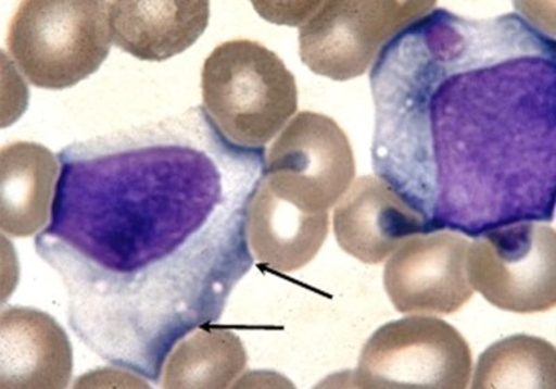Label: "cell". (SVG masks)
<instances>
[{
    "label": "cell",
    "instance_id": "ba28073f",
    "mask_svg": "<svg viewBox=\"0 0 556 389\" xmlns=\"http://www.w3.org/2000/svg\"><path fill=\"white\" fill-rule=\"evenodd\" d=\"M350 139L334 120L298 113L266 158L265 181L273 193L306 213L329 212L355 179Z\"/></svg>",
    "mask_w": 556,
    "mask_h": 389
},
{
    "label": "cell",
    "instance_id": "7c38bea8",
    "mask_svg": "<svg viewBox=\"0 0 556 389\" xmlns=\"http://www.w3.org/2000/svg\"><path fill=\"white\" fill-rule=\"evenodd\" d=\"M206 0H116L108 3L112 42L143 62H165L205 33Z\"/></svg>",
    "mask_w": 556,
    "mask_h": 389
},
{
    "label": "cell",
    "instance_id": "2e32d148",
    "mask_svg": "<svg viewBox=\"0 0 556 389\" xmlns=\"http://www.w3.org/2000/svg\"><path fill=\"white\" fill-rule=\"evenodd\" d=\"M471 388L555 389V347L526 334L500 339L481 353Z\"/></svg>",
    "mask_w": 556,
    "mask_h": 389
},
{
    "label": "cell",
    "instance_id": "9c48e42d",
    "mask_svg": "<svg viewBox=\"0 0 556 389\" xmlns=\"http://www.w3.org/2000/svg\"><path fill=\"white\" fill-rule=\"evenodd\" d=\"M468 238L454 231L416 236L391 254L384 287L404 314H452L473 297L468 276Z\"/></svg>",
    "mask_w": 556,
    "mask_h": 389
},
{
    "label": "cell",
    "instance_id": "8fae6325",
    "mask_svg": "<svg viewBox=\"0 0 556 389\" xmlns=\"http://www.w3.org/2000/svg\"><path fill=\"white\" fill-rule=\"evenodd\" d=\"M73 374V348L51 314L24 306L0 313V388L62 389Z\"/></svg>",
    "mask_w": 556,
    "mask_h": 389
},
{
    "label": "cell",
    "instance_id": "277c9868",
    "mask_svg": "<svg viewBox=\"0 0 556 389\" xmlns=\"http://www.w3.org/2000/svg\"><path fill=\"white\" fill-rule=\"evenodd\" d=\"M111 43L103 0H26L8 33V49L20 72L43 89L72 88L92 76Z\"/></svg>",
    "mask_w": 556,
    "mask_h": 389
},
{
    "label": "cell",
    "instance_id": "6da1fadb",
    "mask_svg": "<svg viewBox=\"0 0 556 389\" xmlns=\"http://www.w3.org/2000/svg\"><path fill=\"white\" fill-rule=\"evenodd\" d=\"M59 163L35 249L62 278L70 327L112 366L159 381L253 266L265 148L232 143L195 106L68 145Z\"/></svg>",
    "mask_w": 556,
    "mask_h": 389
},
{
    "label": "cell",
    "instance_id": "5b68a950",
    "mask_svg": "<svg viewBox=\"0 0 556 389\" xmlns=\"http://www.w3.org/2000/svg\"><path fill=\"white\" fill-rule=\"evenodd\" d=\"M471 376L466 339L441 318L410 316L384 324L367 339L354 387L465 389Z\"/></svg>",
    "mask_w": 556,
    "mask_h": 389
},
{
    "label": "cell",
    "instance_id": "7a4b0ae2",
    "mask_svg": "<svg viewBox=\"0 0 556 389\" xmlns=\"http://www.w3.org/2000/svg\"><path fill=\"white\" fill-rule=\"evenodd\" d=\"M371 158L430 233L479 237L553 222L556 48L519 14L433 9L382 48L370 74Z\"/></svg>",
    "mask_w": 556,
    "mask_h": 389
},
{
    "label": "cell",
    "instance_id": "52a82bcc",
    "mask_svg": "<svg viewBox=\"0 0 556 389\" xmlns=\"http://www.w3.org/2000/svg\"><path fill=\"white\" fill-rule=\"evenodd\" d=\"M471 287L501 311L531 314L556 305V236L521 222L476 237L468 251Z\"/></svg>",
    "mask_w": 556,
    "mask_h": 389
},
{
    "label": "cell",
    "instance_id": "4fadbf2b",
    "mask_svg": "<svg viewBox=\"0 0 556 389\" xmlns=\"http://www.w3.org/2000/svg\"><path fill=\"white\" fill-rule=\"evenodd\" d=\"M329 218V212L306 213L278 198L263 178L248 213L251 251L269 271H300L319 253Z\"/></svg>",
    "mask_w": 556,
    "mask_h": 389
},
{
    "label": "cell",
    "instance_id": "30bf717a",
    "mask_svg": "<svg viewBox=\"0 0 556 389\" xmlns=\"http://www.w3.org/2000/svg\"><path fill=\"white\" fill-rule=\"evenodd\" d=\"M342 251L366 264L390 258L409 238L430 234L425 217L384 179L356 178L334 211Z\"/></svg>",
    "mask_w": 556,
    "mask_h": 389
},
{
    "label": "cell",
    "instance_id": "3957f363",
    "mask_svg": "<svg viewBox=\"0 0 556 389\" xmlns=\"http://www.w3.org/2000/svg\"><path fill=\"white\" fill-rule=\"evenodd\" d=\"M203 108L223 136L262 149L294 117V74L260 42L232 39L208 54L202 70Z\"/></svg>",
    "mask_w": 556,
    "mask_h": 389
},
{
    "label": "cell",
    "instance_id": "9a60e30c",
    "mask_svg": "<svg viewBox=\"0 0 556 389\" xmlns=\"http://www.w3.org/2000/svg\"><path fill=\"white\" fill-rule=\"evenodd\" d=\"M247 367V351L235 332L198 328L177 343L166 359L162 387L167 389H223Z\"/></svg>",
    "mask_w": 556,
    "mask_h": 389
},
{
    "label": "cell",
    "instance_id": "5bb4252c",
    "mask_svg": "<svg viewBox=\"0 0 556 389\" xmlns=\"http://www.w3.org/2000/svg\"><path fill=\"white\" fill-rule=\"evenodd\" d=\"M59 174V159L43 145H4L0 151V228L4 234L28 238L47 227Z\"/></svg>",
    "mask_w": 556,
    "mask_h": 389
},
{
    "label": "cell",
    "instance_id": "8992f818",
    "mask_svg": "<svg viewBox=\"0 0 556 389\" xmlns=\"http://www.w3.org/2000/svg\"><path fill=\"white\" fill-rule=\"evenodd\" d=\"M435 7L433 0H330L300 28V57L317 76L348 81L364 76L382 48Z\"/></svg>",
    "mask_w": 556,
    "mask_h": 389
}]
</instances>
